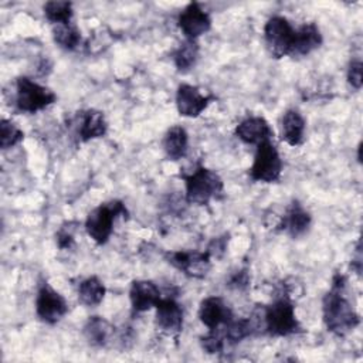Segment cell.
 Returning <instances> with one entry per match:
<instances>
[{"label":"cell","instance_id":"21","mask_svg":"<svg viewBox=\"0 0 363 363\" xmlns=\"http://www.w3.org/2000/svg\"><path fill=\"white\" fill-rule=\"evenodd\" d=\"M163 150L170 160H180L187 155L189 135L180 125L170 126L162 140Z\"/></svg>","mask_w":363,"mask_h":363},{"label":"cell","instance_id":"4","mask_svg":"<svg viewBox=\"0 0 363 363\" xmlns=\"http://www.w3.org/2000/svg\"><path fill=\"white\" fill-rule=\"evenodd\" d=\"M121 216H128V210L122 201L112 200L102 203L88 213L84 224L85 231L95 244L102 245L108 242L113 231V224Z\"/></svg>","mask_w":363,"mask_h":363},{"label":"cell","instance_id":"24","mask_svg":"<svg viewBox=\"0 0 363 363\" xmlns=\"http://www.w3.org/2000/svg\"><path fill=\"white\" fill-rule=\"evenodd\" d=\"M52 37L57 45L65 51H75L82 41L81 31L74 23L54 26Z\"/></svg>","mask_w":363,"mask_h":363},{"label":"cell","instance_id":"13","mask_svg":"<svg viewBox=\"0 0 363 363\" xmlns=\"http://www.w3.org/2000/svg\"><path fill=\"white\" fill-rule=\"evenodd\" d=\"M234 313L221 296H207L200 302L199 319L207 329H217L225 325Z\"/></svg>","mask_w":363,"mask_h":363},{"label":"cell","instance_id":"2","mask_svg":"<svg viewBox=\"0 0 363 363\" xmlns=\"http://www.w3.org/2000/svg\"><path fill=\"white\" fill-rule=\"evenodd\" d=\"M264 320L265 335L269 336H291L302 332L289 291H284L272 303L264 305Z\"/></svg>","mask_w":363,"mask_h":363},{"label":"cell","instance_id":"1","mask_svg":"<svg viewBox=\"0 0 363 363\" xmlns=\"http://www.w3.org/2000/svg\"><path fill=\"white\" fill-rule=\"evenodd\" d=\"M346 282L343 274H335L330 289L322 299L323 323L326 329L336 336H345L360 325L359 313L345 296Z\"/></svg>","mask_w":363,"mask_h":363},{"label":"cell","instance_id":"23","mask_svg":"<svg viewBox=\"0 0 363 363\" xmlns=\"http://www.w3.org/2000/svg\"><path fill=\"white\" fill-rule=\"evenodd\" d=\"M199 52L200 47L197 40H189L186 38L172 54V60L176 65V68L182 72H186L191 69L197 60H199Z\"/></svg>","mask_w":363,"mask_h":363},{"label":"cell","instance_id":"19","mask_svg":"<svg viewBox=\"0 0 363 363\" xmlns=\"http://www.w3.org/2000/svg\"><path fill=\"white\" fill-rule=\"evenodd\" d=\"M82 333L88 345L94 347H105L113 340L115 328L104 316H89L82 328Z\"/></svg>","mask_w":363,"mask_h":363},{"label":"cell","instance_id":"5","mask_svg":"<svg viewBox=\"0 0 363 363\" xmlns=\"http://www.w3.org/2000/svg\"><path fill=\"white\" fill-rule=\"evenodd\" d=\"M57 101V95L50 88L40 85L28 77L16 79L14 104L17 111L24 113H35Z\"/></svg>","mask_w":363,"mask_h":363},{"label":"cell","instance_id":"14","mask_svg":"<svg viewBox=\"0 0 363 363\" xmlns=\"http://www.w3.org/2000/svg\"><path fill=\"white\" fill-rule=\"evenodd\" d=\"M235 136L247 145H261L268 142L274 136V130L268 121L262 116H247L244 118L234 130Z\"/></svg>","mask_w":363,"mask_h":363},{"label":"cell","instance_id":"33","mask_svg":"<svg viewBox=\"0 0 363 363\" xmlns=\"http://www.w3.org/2000/svg\"><path fill=\"white\" fill-rule=\"evenodd\" d=\"M352 268L356 271V274H362V248H360V241H357L356 252L354 257L352 258Z\"/></svg>","mask_w":363,"mask_h":363},{"label":"cell","instance_id":"22","mask_svg":"<svg viewBox=\"0 0 363 363\" xmlns=\"http://www.w3.org/2000/svg\"><path fill=\"white\" fill-rule=\"evenodd\" d=\"M105 294L106 288L96 275L82 279L78 285V299L85 306H98L104 301Z\"/></svg>","mask_w":363,"mask_h":363},{"label":"cell","instance_id":"18","mask_svg":"<svg viewBox=\"0 0 363 363\" xmlns=\"http://www.w3.org/2000/svg\"><path fill=\"white\" fill-rule=\"evenodd\" d=\"M323 43L319 27L315 23H305L295 28L291 57H303L319 48Z\"/></svg>","mask_w":363,"mask_h":363},{"label":"cell","instance_id":"10","mask_svg":"<svg viewBox=\"0 0 363 363\" xmlns=\"http://www.w3.org/2000/svg\"><path fill=\"white\" fill-rule=\"evenodd\" d=\"M184 313L182 305L174 298H162L156 305L155 323L160 333L177 337L183 329Z\"/></svg>","mask_w":363,"mask_h":363},{"label":"cell","instance_id":"31","mask_svg":"<svg viewBox=\"0 0 363 363\" xmlns=\"http://www.w3.org/2000/svg\"><path fill=\"white\" fill-rule=\"evenodd\" d=\"M362 69H363V64H362L360 60H352L349 62L346 78H347L349 85L352 88H354V89H360L362 88V84H363Z\"/></svg>","mask_w":363,"mask_h":363},{"label":"cell","instance_id":"15","mask_svg":"<svg viewBox=\"0 0 363 363\" xmlns=\"http://www.w3.org/2000/svg\"><path fill=\"white\" fill-rule=\"evenodd\" d=\"M129 299L133 312L140 313L156 308V305L162 299V294L153 281L135 279L132 281L129 288Z\"/></svg>","mask_w":363,"mask_h":363},{"label":"cell","instance_id":"20","mask_svg":"<svg viewBox=\"0 0 363 363\" xmlns=\"http://www.w3.org/2000/svg\"><path fill=\"white\" fill-rule=\"evenodd\" d=\"M108 130V122L104 112L98 109H86L79 115L78 138L81 142H89L98 138H104Z\"/></svg>","mask_w":363,"mask_h":363},{"label":"cell","instance_id":"29","mask_svg":"<svg viewBox=\"0 0 363 363\" xmlns=\"http://www.w3.org/2000/svg\"><path fill=\"white\" fill-rule=\"evenodd\" d=\"M75 223H65L64 225H61V228L58 230V233L55 234V241L57 245L61 250H71L75 244L74 240V233H75Z\"/></svg>","mask_w":363,"mask_h":363},{"label":"cell","instance_id":"28","mask_svg":"<svg viewBox=\"0 0 363 363\" xmlns=\"http://www.w3.org/2000/svg\"><path fill=\"white\" fill-rule=\"evenodd\" d=\"M225 339L221 332V328L217 329H208V332L200 337V345L203 350H206L210 354L221 353L225 347Z\"/></svg>","mask_w":363,"mask_h":363},{"label":"cell","instance_id":"30","mask_svg":"<svg viewBox=\"0 0 363 363\" xmlns=\"http://www.w3.org/2000/svg\"><path fill=\"white\" fill-rule=\"evenodd\" d=\"M228 241H230V235L228 234H223V235H218V237H214L208 245H207V250L206 252L210 255V258H216V259H220L223 258V255L225 254L227 248H228Z\"/></svg>","mask_w":363,"mask_h":363},{"label":"cell","instance_id":"6","mask_svg":"<svg viewBox=\"0 0 363 363\" xmlns=\"http://www.w3.org/2000/svg\"><path fill=\"white\" fill-rule=\"evenodd\" d=\"M282 173V159L275 145L268 140L257 146L254 160L248 169V176L252 182L277 183Z\"/></svg>","mask_w":363,"mask_h":363},{"label":"cell","instance_id":"11","mask_svg":"<svg viewBox=\"0 0 363 363\" xmlns=\"http://www.w3.org/2000/svg\"><path fill=\"white\" fill-rule=\"evenodd\" d=\"M177 26L186 38L197 40L210 31L211 17L197 1H191L179 14Z\"/></svg>","mask_w":363,"mask_h":363},{"label":"cell","instance_id":"32","mask_svg":"<svg viewBox=\"0 0 363 363\" xmlns=\"http://www.w3.org/2000/svg\"><path fill=\"white\" fill-rule=\"evenodd\" d=\"M250 281H251V277H250V272L247 268H241L240 271L234 272L230 279L227 281V286L231 288V289H235V291H244L248 288L250 285Z\"/></svg>","mask_w":363,"mask_h":363},{"label":"cell","instance_id":"17","mask_svg":"<svg viewBox=\"0 0 363 363\" xmlns=\"http://www.w3.org/2000/svg\"><path fill=\"white\" fill-rule=\"evenodd\" d=\"M305 129L306 122L299 111L288 109L284 112L279 123V136L282 142L292 147L301 146L305 140Z\"/></svg>","mask_w":363,"mask_h":363},{"label":"cell","instance_id":"25","mask_svg":"<svg viewBox=\"0 0 363 363\" xmlns=\"http://www.w3.org/2000/svg\"><path fill=\"white\" fill-rule=\"evenodd\" d=\"M221 332L224 335L225 342L230 345L240 343L241 340L254 336L248 318H231L225 325L221 326Z\"/></svg>","mask_w":363,"mask_h":363},{"label":"cell","instance_id":"16","mask_svg":"<svg viewBox=\"0 0 363 363\" xmlns=\"http://www.w3.org/2000/svg\"><path fill=\"white\" fill-rule=\"evenodd\" d=\"M311 223V213L298 200H292L281 216L278 227L291 237H299L309 230Z\"/></svg>","mask_w":363,"mask_h":363},{"label":"cell","instance_id":"3","mask_svg":"<svg viewBox=\"0 0 363 363\" xmlns=\"http://www.w3.org/2000/svg\"><path fill=\"white\" fill-rule=\"evenodd\" d=\"M186 201L190 204L206 206L213 199H218L224 191L223 179L206 166H197L190 174L184 176Z\"/></svg>","mask_w":363,"mask_h":363},{"label":"cell","instance_id":"27","mask_svg":"<svg viewBox=\"0 0 363 363\" xmlns=\"http://www.w3.org/2000/svg\"><path fill=\"white\" fill-rule=\"evenodd\" d=\"M24 139V132L9 119L0 122V147L3 150L14 147Z\"/></svg>","mask_w":363,"mask_h":363},{"label":"cell","instance_id":"26","mask_svg":"<svg viewBox=\"0 0 363 363\" xmlns=\"http://www.w3.org/2000/svg\"><path fill=\"white\" fill-rule=\"evenodd\" d=\"M43 13H44V17L54 26L68 24V23H71L72 16H74L72 3L61 1V0L47 1L43 6Z\"/></svg>","mask_w":363,"mask_h":363},{"label":"cell","instance_id":"9","mask_svg":"<svg viewBox=\"0 0 363 363\" xmlns=\"http://www.w3.org/2000/svg\"><path fill=\"white\" fill-rule=\"evenodd\" d=\"M164 257L176 269L196 279L204 278L211 268V258L206 251H169Z\"/></svg>","mask_w":363,"mask_h":363},{"label":"cell","instance_id":"8","mask_svg":"<svg viewBox=\"0 0 363 363\" xmlns=\"http://www.w3.org/2000/svg\"><path fill=\"white\" fill-rule=\"evenodd\" d=\"M68 312L67 299L57 292L50 284L44 282L40 285L35 296V315L37 318L48 325L60 322Z\"/></svg>","mask_w":363,"mask_h":363},{"label":"cell","instance_id":"12","mask_svg":"<svg viewBox=\"0 0 363 363\" xmlns=\"http://www.w3.org/2000/svg\"><path fill=\"white\" fill-rule=\"evenodd\" d=\"M213 99V95L203 94L199 86L190 84H180L176 91V108L184 118H197Z\"/></svg>","mask_w":363,"mask_h":363},{"label":"cell","instance_id":"7","mask_svg":"<svg viewBox=\"0 0 363 363\" xmlns=\"http://www.w3.org/2000/svg\"><path fill=\"white\" fill-rule=\"evenodd\" d=\"M295 28L282 16H274L268 18L264 26V41L267 50L274 58H282L291 55Z\"/></svg>","mask_w":363,"mask_h":363}]
</instances>
